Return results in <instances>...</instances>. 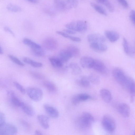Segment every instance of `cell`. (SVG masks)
<instances>
[{
	"instance_id": "obj_1",
	"label": "cell",
	"mask_w": 135,
	"mask_h": 135,
	"mask_svg": "<svg viewBox=\"0 0 135 135\" xmlns=\"http://www.w3.org/2000/svg\"><path fill=\"white\" fill-rule=\"evenodd\" d=\"M112 73L115 80L124 87L130 78L122 70L118 68H114L112 71Z\"/></svg>"
},
{
	"instance_id": "obj_2",
	"label": "cell",
	"mask_w": 135,
	"mask_h": 135,
	"mask_svg": "<svg viewBox=\"0 0 135 135\" xmlns=\"http://www.w3.org/2000/svg\"><path fill=\"white\" fill-rule=\"evenodd\" d=\"M102 124L104 129L107 132L112 133L116 128V123L114 119L110 116L105 115L102 117Z\"/></svg>"
},
{
	"instance_id": "obj_3",
	"label": "cell",
	"mask_w": 135,
	"mask_h": 135,
	"mask_svg": "<svg viewBox=\"0 0 135 135\" xmlns=\"http://www.w3.org/2000/svg\"><path fill=\"white\" fill-rule=\"evenodd\" d=\"M65 26L68 29L75 32H83L86 30L87 28L86 22L82 20L70 22L66 24Z\"/></svg>"
},
{
	"instance_id": "obj_4",
	"label": "cell",
	"mask_w": 135,
	"mask_h": 135,
	"mask_svg": "<svg viewBox=\"0 0 135 135\" xmlns=\"http://www.w3.org/2000/svg\"><path fill=\"white\" fill-rule=\"evenodd\" d=\"M26 91L29 98L33 101H40L43 97V93L42 90L40 88L29 87L27 89Z\"/></svg>"
},
{
	"instance_id": "obj_5",
	"label": "cell",
	"mask_w": 135,
	"mask_h": 135,
	"mask_svg": "<svg viewBox=\"0 0 135 135\" xmlns=\"http://www.w3.org/2000/svg\"><path fill=\"white\" fill-rule=\"evenodd\" d=\"M16 126L11 123H5L0 126V135H12L17 132Z\"/></svg>"
},
{
	"instance_id": "obj_6",
	"label": "cell",
	"mask_w": 135,
	"mask_h": 135,
	"mask_svg": "<svg viewBox=\"0 0 135 135\" xmlns=\"http://www.w3.org/2000/svg\"><path fill=\"white\" fill-rule=\"evenodd\" d=\"M92 68L96 71L103 75H107L108 73V70L104 64L98 60H94Z\"/></svg>"
},
{
	"instance_id": "obj_7",
	"label": "cell",
	"mask_w": 135,
	"mask_h": 135,
	"mask_svg": "<svg viewBox=\"0 0 135 135\" xmlns=\"http://www.w3.org/2000/svg\"><path fill=\"white\" fill-rule=\"evenodd\" d=\"M75 124L76 127L79 130L82 131L88 130L91 127V124L85 120L81 116L76 120Z\"/></svg>"
},
{
	"instance_id": "obj_8",
	"label": "cell",
	"mask_w": 135,
	"mask_h": 135,
	"mask_svg": "<svg viewBox=\"0 0 135 135\" xmlns=\"http://www.w3.org/2000/svg\"><path fill=\"white\" fill-rule=\"evenodd\" d=\"M91 99H92L91 97L88 94L81 93L74 96L72 98L71 102L73 104L76 105L80 102Z\"/></svg>"
},
{
	"instance_id": "obj_9",
	"label": "cell",
	"mask_w": 135,
	"mask_h": 135,
	"mask_svg": "<svg viewBox=\"0 0 135 135\" xmlns=\"http://www.w3.org/2000/svg\"><path fill=\"white\" fill-rule=\"evenodd\" d=\"M103 43L100 42L91 43L90 47L92 50L95 52H104L107 50L108 47Z\"/></svg>"
},
{
	"instance_id": "obj_10",
	"label": "cell",
	"mask_w": 135,
	"mask_h": 135,
	"mask_svg": "<svg viewBox=\"0 0 135 135\" xmlns=\"http://www.w3.org/2000/svg\"><path fill=\"white\" fill-rule=\"evenodd\" d=\"M87 40L90 42H100L104 43L105 41L104 37L102 35L97 33L89 35L87 36Z\"/></svg>"
},
{
	"instance_id": "obj_11",
	"label": "cell",
	"mask_w": 135,
	"mask_h": 135,
	"mask_svg": "<svg viewBox=\"0 0 135 135\" xmlns=\"http://www.w3.org/2000/svg\"><path fill=\"white\" fill-rule=\"evenodd\" d=\"M94 59L91 57L84 56L81 57L80 60V63L84 68H92Z\"/></svg>"
},
{
	"instance_id": "obj_12",
	"label": "cell",
	"mask_w": 135,
	"mask_h": 135,
	"mask_svg": "<svg viewBox=\"0 0 135 135\" xmlns=\"http://www.w3.org/2000/svg\"><path fill=\"white\" fill-rule=\"evenodd\" d=\"M44 45L45 48L49 50H54L56 49L57 46L56 41L51 37L46 38L44 41Z\"/></svg>"
},
{
	"instance_id": "obj_13",
	"label": "cell",
	"mask_w": 135,
	"mask_h": 135,
	"mask_svg": "<svg viewBox=\"0 0 135 135\" xmlns=\"http://www.w3.org/2000/svg\"><path fill=\"white\" fill-rule=\"evenodd\" d=\"M118 109L120 114L124 117H128L130 114V109L129 106L125 103H122L119 105Z\"/></svg>"
},
{
	"instance_id": "obj_14",
	"label": "cell",
	"mask_w": 135,
	"mask_h": 135,
	"mask_svg": "<svg viewBox=\"0 0 135 135\" xmlns=\"http://www.w3.org/2000/svg\"><path fill=\"white\" fill-rule=\"evenodd\" d=\"M105 37L112 42L117 41L119 38L120 36L117 32L112 30H106L105 31Z\"/></svg>"
},
{
	"instance_id": "obj_15",
	"label": "cell",
	"mask_w": 135,
	"mask_h": 135,
	"mask_svg": "<svg viewBox=\"0 0 135 135\" xmlns=\"http://www.w3.org/2000/svg\"><path fill=\"white\" fill-rule=\"evenodd\" d=\"M44 108L46 113L51 117L56 118L59 116V112L54 107L46 104L44 105Z\"/></svg>"
},
{
	"instance_id": "obj_16",
	"label": "cell",
	"mask_w": 135,
	"mask_h": 135,
	"mask_svg": "<svg viewBox=\"0 0 135 135\" xmlns=\"http://www.w3.org/2000/svg\"><path fill=\"white\" fill-rule=\"evenodd\" d=\"M8 95L10 97L11 103L14 106L16 107H20L22 102L16 95L15 93L12 91H9Z\"/></svg>"
},
{
	"instance_id": "obj_17",
	"label": "cell",
	"mask_w": 135,
	"mask_h": 135,
	"mask_svg": "<svg viewBox=\"0 0 135 135\" xmlns=\"http://www.w3.org/2000/svg\"><path fill=\"white\" fill-rule=\"evenodd\" d=\"M99 93L101 98L104 102L109 103L111 102L112 96L109 90L105 89H102L100 90Z\"/></svg>"
},
{
	"instance_id": "obj_18",
	"label": "cell",
	"mask_w": 135,
	"mask_h": 135,
	"mask_svg": "<svg viewBox=\"0 0 135 135\" xmlns=\"http://www.w3.org/2000/svg\"><path fill=\"white\" fill-rule=\"evenodd\" d=\"M37 119L41 126L44 129H47L49 127V118L46 115L40 114L37 116Z\"/></svg>"
},
{
	"instance_id": "obj_19",
	"label": "cell",
	"mask_w": 135,
	"mask_h": 135,
	"mask_svg": "<svg viewBox=\"0 0 135 135\" xmlns=\"http://www.w3.org/2000/svg\"><path fill=\"white\" fill-rule=\"evenodd\" d=\"M122 45L124 52L127 55H131L135 52V50L131 47L127 40L125 37L123 39Z\"/></svg>"
},
{
	"instance_id": "obj_20",
	"label": "cell",
	"mask_w": 135,
	"mask_h": 135,
	"mask_svg": "<svg viewBox=\"0 0 135 135\" xmlns=\"http://www.w3.org/2000/svg\"><path fill=\"white\" fill-rule=\"evenodd\" d=\"M59 57L64 62H67L72 56L69 51L66 49L60 51Z\"/></svg>"
},
{
	"instance_id": "obj_21",
	"label": "cell",
	"mask_w": 135,
	"mask_h": 135,
	"mask_svg": "<svg viewBox=\"0 0 135 135\" xmlns=\"http://www.w3.org/2000/svg\"><path fill=\"white\" fill-rule=\"evenodd\" d=\"M49 59L51 65L54 67L60 68L63 66L64 62L59 57H51Z\"/></svg>"
},
{
	"instance_id": "obj_22",
	"label": "cell",
	"mask_w": 135,
	"mask_h": 135,
	"mask_svg": "<svg viewBox=\"0 0 135 135\" xmlns=\"http://www.w3.org/2000/svg\"><path fill=\"white\" fill-rule=\"evenodd\" d=\"M90 82L88 77L85 76H82L79 79L76 81V83L77 85L84 88L88 87L89 86Z\"/></svg>"
},
{
	"instance_id": "obj_23",
	"label": "cell",
	"mask_w": 135,
	"mask_h": 135,
	"mask_svg": "<svg viewBox=\"0 0 135 135\" xmlns=\"http://www.w3.org/2000/svg\"><path fill=\"white\" fill-rule=\"evenodd\" d=\"M124 88L128 91L131 96H135V82L130 78Z\"/></svg>"
},
{
	"instance_id": "obj_24",
	"label": "cell",
	"mask_w": 135,
	"mask_h": 135,
	"mask_svg": "<svg viewBox=\"0 0 135 135\" xmlns=\"http://www.w3.org/2000/svg\"><path fill=\"white\" fill-rule=\"evenodd\" d=\"M20 108L27 115L32 116L34 114V111L33 109L29 105L22 102Z\"/></svg>"
},
{
	"instance_id": "obj_25",
	"label": "cell",
	"mask_w": 135,
	"mask_h": 135,
	"mask_svg": "<svg viewBox=\"0 0 135 135\" xmlns=\"http://www.w3.org/2000/svg\"><path fill=\"white\" fill-rule=\"evenodd\" d=\"M64 2L66 11L76 7L78 4L77 0H64Z\"/></svg>"
},
{
	"instance_id": "obj_26",
	"label": "cell",
	"mask_w": 135,
	"mask_h": 135,
	"mask_svg": "<svg viewBox=\"0 0 135 135\" xmlns=\"http://www.w3.org/2000/svg\"><path fill=\"white\" fill-rule=\"evenodd\" d=\"M55 8L61 11H66L65 7L64 0H54Z\"/></svg>"
},
{
	"instance_id": "obj_27",
	"label": "cell",
	"mask_w": 135,
	"mask_h": 135,
	"mask_svg": "<svg viewBox=\"0 0 135 135\" xmlns=\"http://www.w3.org/2000/svg\"><path fill=\"white\" fill-rule=\"evenodd\" d=\"M44 86L49 91L55 92L56 90V87L53 83L48 81H45L43 82Z\"/></svg>"
},
{
	"instance_id": "obj_28",
	"label": "cell",
	"mask_w": 135,
	"mask_h": 135,
	"mask_svg": "<svg viewBox=\"0 0 135 135\" xmlns=\"http://www.w3.org/2000/svg\"><path fill=\"white\" fill-rule=\"evenodd\" d=\"M71 54L72 57L76 58L80 55V51L79 49L75 46L71 45L66 48Z\"/></svg>"
},
{
	"instance_id": "obj_29",
	"label": "cell",
	"mask_w": 135,
	"mask_h": 135,
	"mask_svg": "<svg viewBox=\"0 0 135 135\" xmlns=\"http://www.w3.org/2000/svg\"><path fill=\"white\" fill-rule=\"evenodd\" d=\"M69 67L71 70L72 73L74 75H78L81 72V70L80 68L76 63H70L69 65Z\"/></svg>"
},
{
	"instance_id": "obj_30",
	"label": "cell",
	"mask_w": 135,
	"mask_h": 135,
	"mask_svg": "<svg viewBox=\"0 0 135 135\" xmlns=\"http://www.w3.org/2000/svg\"><path fill=\"white\" fill-rule=\"evenodd\" d=\"M23 42L25 44L30 47L31 49L41 48L40 45L27 38H24L23 40Z\"/></svg>"
},
{
	"instance_id": "obj_31",
	"label": "cell",
	"mask_w": 135,
	"mask_h": 135,
	"mask_svg": "<svg viewBox=\"0 0 135 135\" xmlns=\"http://www.w3.org/2000/svg\"><path fill=\"white\" fill-rule=\"evenodd\" d=\"M23 60V61L26 63L34 67L40 68L43 66L42 63L33 61L27 57L24 58Z\"/></svg>"
},
{
	"instance_id": "obj_32",
	"label": "cell",
	"mask_w": 135,
	"mask_h": 135,
	"mask_svg": "<svg viewBox=\"0 0 135 135\" xmlns=\"http://www.w3.org/2000/svg\"><path fill=\"white\" fill-rule=\"evenodd\" d=\"M90 4L93 8L99 13L105 16L107 15V12L102 6L92 2H91Z\"/></svg>"
},
{
	"instance_id": "obj_33",
	"label": "cell",
	"mask_w": 135,
	"mask_h": 135,
	"mask_svg": "<svg viewBox=\"0 0 135 135\" xmlns=\"http://www.w3.org/2000/svg\"><path fill=\"white\" fill-rule=\"evenodd\" d=\"M88 78L90 82L95 85H98L100 82V79L98 76L93 73L91 74Z\"/></svg>"
},
{
	"instance_id": "obj_34",
	"label": "cell",
	"mask_w": 135,
	"mask_h": 135,
	"mask_svg": "<svg viewBox=\"0 0 135 135\" xmlns=\"http://www.w3.org/2000/svg\"><path fill=\"white\" fill-rule=\"evenodd\" d=\"M6 8L8 11L14 12H20L22 10L21 7L11 3L8 4L6 6Z\"/></svg>"
},
{
	"instance_id": "obj_35",
	"label": "cell",
	"mask_w": 135,
	"mask_h": 135,
	"mask_svg": "<svg viewBox=\"0 0 135 135\" xmlns=\"http://www.w3.org/2000/svg\"><path fill=\"white\" fill-rule=\"evenodd\" d=\"M81 116L85 120L91 124L94 121V118L93 116L89 113L84 112Z\"/></svg>"
},
{
	"instance_id": "obj_36",
	"label": "cell",
	"mask_w": 135,
	"mask_h": 135,
	"mask_svg": "<svg viewBox=\"0 0 135 135\" xmlns=\"http://www.w3.org/2000/svg\"><path fill=\"white\" fill-rule=\"evenodd\" d=\"M31 50L33 54L36 56H41L44 54V51L41 48L31 49Z\"/></svg>"
},
{
	"instance_id": "obj_37",
	"label": "cell",
	"mask_w": 135,
	"mask_h": 135,
	"mask_svg": "<svg viewBox=\"0 0 135 135\" xmlns=\"http://www.w3.org/2000/svg\"><path fill=\"white\" fill-rule=\"evenodd\" d=\"M8 57L11 60L17 65L21 66H24V64L16 57L12 55H9L8 56Z\"/></svg>"
},
{
	"instance_id": "obj_38",
	"label": "cell",
	"mask_w": 135,
	"mask_h": 135,
	"mask_svg": "<svg viewBox=\"0 0 135 135\" xmlns=\"http://www.w3.org/2000/svg\"><path fill=\"white\" fill-rule=\"evenodd\" d=\"M30 74L33 77L37 79L42 80L45 78L43 75L37 72L31 71H30Z\"/></svg>"
},
{
	"instance_id": "obj_39",
	"label": "cell",
	"mask_w": 135,
	"mask_h": 135,
	"mask_svg": "<svg viewBox=\"0 0 135 135\" xmlns=\"http://www.w3.org/2000/svg\"><path fill=\"white\" fill-rule=\"evenodd\" d=\"M13 85L15 87L20 91L23 94H25L26 92V90L24 87L21 84L16 81L13 82Z\"/></svg>"
},
{
	"instance_id": "obj_40",
	"label": "cell",
	"mask_w": 135,
	"mask_h": 135,
	"mask_svg": "<svg viewBox=\"0 0 135 135\" xmlns=\"http://www.w3.org/2000/svg\"><path fill=\"white\" fill-rule=\"evenodd\" d=\"M20 122L22 126L27 130H29L31 128L30 124L26 121L23 120L21 119Z\"/></svg>"
},
{
	"instance_id": "obj_41",
	"label": "cell",
	"mask_w": 135,
	"mask_h": 135,
	"mask_svg": "<svg viewBox=\"0 0 135 135\" xmlns=\"http://www.w3.org/2000/svg\"><path fill=\"white\" fill-rule=\"evenodd\" d=\"M117 0L124 8L127 9L128 8V4L126 0Z\"/></svg>"
},
{
	"instance_id": "obj_42",
	"label": "cell",
	"mask_w": 135,
	"mask_h": 135,
	"mask_svg": "<svg viewBox=\"0 0 135 135\" xmlns=\"http://www.w3.org/2000/svg\"><path fill=\"white\" fill-rule=\"evenodd\" d=\"M6 117L5 115L2 112H0V126H1L5 123Z\"/></svg>"
},
{
	"instance_id": "obj_43",
	"label": "cell",
	"mask_w": 135,
	"mask_h": 135,
	"mask_svg": "<svg viewBox=\"0 0 135 135\" xmlns=\"http://www.w3.org/2000/svg\"><path fill=\"white\" fill-rule=\"evenodd\" d=\"M129 17L131 21L135 24V10H131L129 14Z\"/></svg>"
},
{
	"instance_id": "obj_44",
	"label": "cell",
	"mask_w": 135,
	"mask_h": 135,
	"mask_svg": "<svg viewBox=\"0 0 135 135\" xmlns=\"http://www.w3.org/2000/svg\"><path fill=\"white\" fill-rule=\"evenodd\" d=\"M56 32L58 34L66 38H69L71 36L69 34L66 33L64 31H57Z\"/></svg>"
},
{
	"instance_id": "obj_45",
	"label": "cell",
	"mask_w": 135,
	"mask_h": 135,
	"mask_svg": "<svg viewBox=\"0 0 135 135\" xmlns=\"http://www.w3.org/2000/svg\"><path fill=\"white\" fill-rule=\"evenodd\" d=\"M69 39L73 41L76 42H79L81 41L80 38L71 36Z\"/></svg>"
},
{
	"instance_id": "obj_46",
	"label": "cell",
	"mask_w": 135,
	"mask_h": 135,
	"mask_svg": "<svg viewBox=\"0 0 135 135\" xmlns=\"http://www.w3.org/2000/svg\"><path fill=\"white\" fill-rule=\"evenodd\" d=\"M63 31L69 34L74 35L76 33L75 31L68 29H64Z\"/></svg>"
},
{
	"instance_id": "obj_47",
	"label": "cell",
	"mask_w": 135,
	"mask_h": 135,
	"mask_svg": "<svg viewBox=\"0 0 135 135\" xmlns=\"http://www.w3.org/2000/svg\"><path fill=\"white\" fill-rule=\"evenodd\" d=\"M3 29L5 31L9 32L13 36H14V34L13 32L9 27L7 26L4 27Z\"/></svg>"
},
{
	"instance_id": "obj_48",
	"label": "cell",
	"mask_w": 135,
	"mask_h": 135,
	"mask_svg": "<svg viewBox=\"0 0 135 135\" xmlns=\"http://www.w3.org/2000/svg\"><path fill=\"white\" fill-rule=\"evenodd\" d=\"M35 134L37 135H43V134L38 129H37L35 130Z\"/></svg>"
},
{
	"instance_id": "obj_49",
	"label": "cell",
	"mask_w": 135,
	"mask_h": 135,
	"mask_svg": "<svg viewBox=\"0 0 135 135\" xmlns=\"http://www.w3.org/2000/svg\"><path fill=\"white\" fill-rule=\"evenodd\" d=\"M29 2L34 4L37 3L38 2V0H27Z\"/></svg>"
},
{
	"instance_id": "obj_50",
	"label": "cell",
	"mask_w": 135,
	"mask_h": 135,
	"mask_svg": "<svg viewBox=\"0 0 135 135\" xmlns=\"http://www.w3.org/2000/svg\"><path fill=\"white\" fill-rule=\"evenodd\" d=\"M100 3L104 4L108 0H97Z\"/></svg>"
},
{
	"instance_id": "obj_51",
	"label": "cell",
	"mask_w": 135,
	"mask_h": 135,
	"mask_svg": "<svg viewBox=\"0 0 135 135\" xmlns=\"http://www.w3.org/2000/svg\"><path fill=\"white\" fill-rule=\"evenodd\" d=\"M3 50L1 46L0 47V54H3Z\"/></svg>"
},
{
	"instance_id": "obj_52",
	"label": "cell",
	"mask_w": 135,
	"mask_h": 135,
	"mask_svg": "<svg viewBox=\"0 0 135 135\" xmlns=\"http://www.w3.org/2000/svg\"><path fill=\"white\" fill-rule=\"evenodd\" d=\"M134 134L135 135V131L134 132Z\"/></svg>"
}]
</instances>
